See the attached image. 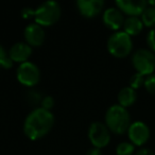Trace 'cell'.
Returning a JSON list of instances; mask_svg holds the SVG:
<instances>
[{"instance_id":"7","label":"cell","mask_w":155,"mask_h":155,"mask_svg":"<svg viewBox=\"0 0 155 155\" xmlns=\"http://www.w3.org/2000/svg\"><path fill=\"white\" fill-rule=\"evenodd\" d=\"M88 140L94 148H98L102 150L103 148L107 147L110 142V131L105 125L104 122L101 121H94L91 123L87 132Z\"/></svg>"},{"instance_id":"27","label":"cell","mask_w":155,"mask_h":155,"mask_svg":"<svg viewBox=\"0 0 155 155\" xmlns=\"http://www.w3.org/2000/svg\"><path fill=\"white\" fill-rule=\"evenodd\" d=\"M148 5L155 8V0H152V1H148Z\"/></svg>"},{"instance_id":"22","label":"cell","mask_w":155,"mask_h":155,"mask_svg":"<svg viewBox=\"0 0 155 155\" xmlns=\"http://www.w3.org/2000/svg\"><path fill=\"white\" fill-rule=\"evenodd\" d=\"M44 96L41 95V93H38V91H31L28 93V101L30 102L31 104H34V105H36V104H41V99H43Z\"/></svg>"},{"instance_id":"24","label":"cell","mask_w":155,"mask_h":155,"mask_svg":"<svg viewBox=\"0 0 155 155\" xmlns=\"http://www.w3.org/2000/svg\"><path fill=\"white\" fill-rule=\"evenodd\" d=\"M21 15L22 18H25V19L30 17H34V10L31 9V8H24L21 11Z\"/></svg>"},{"instance_id":"11","label":"cell","mask_w":155,"mask_h":155,"mask_svg":"<svg viewBox=\"0 0 155 155\" xmlns=\"http://www.w3.org/2000/svg\"><path fill=\"white\" fill-rule=\"evenodd\" d=\"M115 3L116 7L129 17H139L148 7V1L144 0H117Z\"/></svg>"},{"instance_id":"9","label":"cell","mask_w":155,"mask_h":155,"mask_svg":"<svg viewBox=\"0 0 155 155\" xmlns=\"http://www.w3.org/2000/svg\"><path fill=\"white\" fill-rule=\"evenodd\" d=\"M75 5L81 16L85 18H95L105 10L103 0H78Z\"/></svg>"},{"instance_id":"19","label":"cell","mask_w":155,"mask_h":155,"mask_svg":"<svg viewBox=\"0 0 155 155\" xmlns=\"http://www.w3.org/2000/svg\"><path fill=\"white\" fill-rule=\"evenodd\" d=\"M144 80H146V77H144V75L140 74V73H138V72H135L131 78H130L129 86L136 91V89L143 86Z\"/></svg>"},{"instance_id":"26","label":"cell","mask_w":155,"mask_h":155,"mask_svg":"<svg viewBox=\"0 0 155 155\" xmlns=\"http://www.w3.org/2000/svg\"><path fill=\"white\" fill-rule=\"evenodd\" d=\"M85 155H102V151L98 148H94V147H91L89 150H87V152Z\"/></svg>"},{"instance_id":"21","label":"cell","mask_w":155,"mask_h":155,"mask_svg":"<svg viewBox=\"0 0 155 155\" xmlns=\"http://www.w3.org/2000/svg\"><path fill=\"white\" fill-rule=\"evenodd\" d=\"M54 104H55V101H54V98L52 96H44L43 99H41V105L39 107L44 108V110H51L53 108Z\"/></svg>"},{"instance_id":"3","label":"cell","mask_w":155,"mask_h":155,"mask_svg":"<svg viewBox=\"0 0 155 155\" xmlns=\"http://www.w3.org/2000/svg\"><path fill=\"white\" fill-rule=\"evenodd\" d=\"M61 15L62 9L60 3L54 0H48L34 9V22L43 28L51 27L60 20Z\"/></svg>"},{"instance_id":"1","label":"cell","mask_w":155,"mask_h":155,"mask_svg":"<svg viewBox=\"0 0 155 155\" xmlns=\"http://www.w3.org/2000/svg\"><path fill=\"white\" fill-rule=\"evenodd\" d=\"M55 118L51 110L35 107L27 115L24 121V133L30 140L36 141L51 132Z\"/></svg>"},{"instance_id":"23","label":"cell","mask_w":155,"mask_h":155,"mask_svg":"<svg viewBox=\"0 0 155 155\" xmlns=\"http://www.w3.org/2000/svg\"><path fill=\"white\" fill-rule=\"evenodd\" d=\"M146 41H147V45L149 47V50H151L153 53H155V28L151 29L149 31Z\"/></svg>"},{"instance_id":"13","label":"cell","mask_w":155,"mask_h":155,"mask_svg":"<svg viewBox=\"0 0 155 155\" xmlns=\"http://www.w3.org/2000/svg\"><path fill=\"white\" fill-rule=\"evenodd\" d=\"M32 53L33 48L30 45H28L26 41H17V43L13 44L8 51V55L11 58L12 62L18 63V64L28 62Z\"/></svg>"},{"instance_id":"4","label":"cell","mask_w":155,"mask_h":155,"mask_svg":"<svg viewBox=\"0 0 155 155\" xmlns=\"http://www.w3.org/2000/svg\"><path fill=\"white\" fill-rule=\"evenodd\" d=\"M108 53L117 58H123L130 55L133 50V41L130 35L123 31H117L110 34L106 41Z\"/></svg>"},{"instance_id":"14","label":"cell","mask_w":155,"mask_h":155,"mask_svg":"<svg viewBox=\"0 0 155 155\" xmlns=\"http://www.w3.org/2000/svg\"><path fill=\"white\" fill-rule=\"evenodd\" d=\"M117 99H118L119 105L127 108L132 106L136 102V100H137V94H136L135 89H133L132 87L125 86L119 91Z\"/></svg>"},{"instance_id":"10","label":"cell","mask_w":155,"mask_h":155,"mask_svg":"<svg viewBox=\"0 0 155 155\" xmlns=\"http://www.w3.org/2000/svg\"><path fill=\"white\" fill-rule=\"evenodd\" d=\"M124 20V14L117 7L107 8L102 13V21L104 26L115 32L120 31V29L123 27Z\"/></svg>"},{"instance_id":"15","label":"cell","mask_w":155,"mask_h":155,"mask_svg":"<svg viewBox=\"0 0 155 155\" xmlns=\"http://www.w3.org/2000/svg\"><path fill=\"white\" fill-rule=\"evenodd\" d=\"M143 27L144 26L140 17H127L124 20V24H123L122 31L132 37L141 33Z\"/></svg>"},{"instance_id":"5","label":"cell","mask_w":155,"mask_h":155,"mask_svg":"<svg viewBox=\"0 0 155 155\" xmlns=\"http://www.w3.org/2000/svg\"><path fill=\"white\" fill-rule=\"evenodd\" d=\"M132 65L136 72L148 77L155 71V53L146 48L137 49L132 54Z\"/></svg>"},{"instance_id":"20","label":"cell","mask_w":155,"mask_h":155,"mask_svg":"<svg viewBox=\"0 0 155 155\" xmlns=\"http://www.w3.org/2000/svg\"><path fill=\"white\" fill-rule=\"evenodd\" d=\"M143 87L150 95H155V74L154 73L146 77Z\"/></svg>"},{"instance_id":"25","label":"cell","mask_w":155,"mask_h":155,"mask_svg":"<svg viewBox=\"0 0 155 155\" xmlns=\"http://www.w3.org/2000/svg\"><path fill=\"white\" fill-rule=\"evenodd\" d=\"M134 155H155V153L153 152L151 149L148 148H141L137 151Z\"/></svg>"},{"instance_id":"16","label":"cell","mask_w":155,"mask_h":155,"mask_svg":"<svg viewBox=\"0 0 155 155\" xmlns=\"http://www.w3.org/2000/svg\"><path fill=\"white\" fill-rule=\"evenodd\" d=\"M140 19H141L142 24L144 27H148V28H155V8L153 7H148L146 8V10L143 11V13L140 16Z\"/></svg>"},{"instance_id":"2","label":"cell","mask_w":155,"mask_h":155,"mask_svg":"<svg viewBox=\"0 0 155 155\" xmlns=\"http://www.w3.org/2000/svg\"><path fill=\"white\" fill-rule=\"evenodd\" d=\"M104 123L110 133L122 135L127 133L131 125V115L127 108L119 104L110 105L104 115Z\"/></svg>"},{"instance_id":"17","label":"cell","mask_w":155,"mask_h":155,"mask_svg":"<svg viewBox=\"0 0 155 155\" xmlns=\"http://www.w3.org/2000/svg\"><path fill=\"white\" fill-rule=\"evenodd\" d=\"M135 146L130 141H122L116 147L117 155H134Z\"/></svg>"},{"instance_id":"18","label":"cell","mask_w":155,"mask_h":155,"mask_svg":"<svg viewBox=\"0 0 155 155\" xmlns=\"http://www.w3.org/2000/svg\"><path fill=\"white\" fill-rule=\"evenodd\" d=\"M14 65V63L11 61V58L8 55V51L5 49L1 44H0V67L5 69H10L12 68Z\"/></svg>"},{"instance_id":"8","label":"cell","mask_w":155,"mask_h":155,"mask_svg":"<svg viewBox=\"0 0 155 155\" xmlns=\"http://www.w3.org/2000/svg\"><path fill=\"white\" fill-rule=\"evenodd\" d=\"M127 133L129 136L130 142L137 147L143 146L150 138V129L142 121L132 122Z\"/></svg>"},{"instance_id":"12","label":"cell","mask_w":155,"mask_h":155,"mask_svg":"<svg viewBox=\"0 0 155 155\" xmlns=\"http://www.w3.org/2000/svg\"><path fill=\"white\" fill-rule=\"evenodd\" d=\"M25 41L32 48L39 47L44 44L46 38L45 29L36 22H31L24 30Z\"/></svg>"},{"instance_id":"6","label":"cell","mask_w":155,"mask_h":155,"mask_svg":"<svg viewBox=\"0 0 155 155\" xmlns=\"http://www.w3.org/2000/svg\"><path fill=\"white\" fill-rule=\"evenodd\" d=\"M16 79L26 87H34L41 79V69L35 63L28 61L19 64L16 69Z\"/></svg>"}]
</instances>
